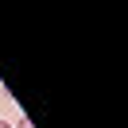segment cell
Masks as SVG:
<instances>
[{
    "instance_id": "cell-1",
    "label": "cell",
    "mask_w": 128,
    "mask_h": 128,
    "mask_svg": "<svg viewBox=\"0 0 128 128\" xmlns=\"http://www.w3.org/2000/svg\"><path fill=\"white\" fill-rule=\"evenodd\" d=\"M12 128H35V124H31V120H27V116H20V120H16V124H12Z\"/></svg>"
},
{
    "instance_id": "cell-2",
    "label": "cell",
    "mask_w": 128,
    "mask_h": 128,
    "mask_svg": "<svg viewBox=\"0 0 128 128\" xmlns=\"http://www.w3.org/2000/svg\"><path fill=\"white\" fill-rule=\"evenodd\" d=\"M0 128H12V120H0Z\"/></svg>"
}]
</instances>
